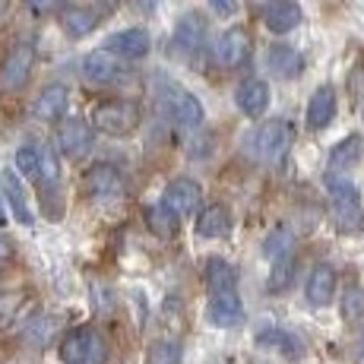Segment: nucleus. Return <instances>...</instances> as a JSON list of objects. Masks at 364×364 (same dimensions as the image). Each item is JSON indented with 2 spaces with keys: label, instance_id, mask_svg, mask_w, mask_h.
Segmentation results:
<instances>
[{
  "label": "nucleus",
  "instance_id": "obj_3",
  "mask_svg": "<svg viewBox=\"0 0 364 364\" xmlns=\"http://www.w3.org/2000/svg\"><path fill=\"white\" fill-rule=\"evenodd\" d=\"M108 358V342L92 326H76L60 342V361L64 364H105Z\"/></svg>",
  "mask_w": 364,
  "mask_h": 364
},
{
  "label": "nucleus",
  "instance_id": "obj_37",
  "mask_svg": "<svg viewBox=\"0 0 364 364\" xmlns=\"http://www.w3.org/2000/svg\"><path fill=\"white\" fill-rule=\"evenodd\" d=\"M209 6H213L215 13H222V16H232L235 13V0H209Z\"/></svg>",
  "mask_w": 364,
  "mask_h": 364
},
{
  "label": "nucleus",
  "instance_id": "obj_2",
  "mask_svg": "<svg viewBox=\"0 0 364 364\" xmlns=\"http://www.w3.org/2000/svg\"><path fill=\"white\" fill-rule=\"evenodd\" d=\"M139 105L130 99H105L92 108V127L105 136H127L139 127Z\"/></svg>",
  "mask_w": 364,
  "mask_h": 364
},
{
  "label": "nucleus",
  "instance_id": "obj_41",
  "mask_svg": "<svg viewBox=\"0 0 364 364\" xmlns=\"http://www.w3.org/2000/svg\"><path fill=\"white\" fill-rule=\"evenodd\" d=\"M358 352L364 355V333H361V339H358Z\"/></svg>",
  "mask_w": 364,
  "mask_h": 364
},
{
  "label": "nucleus",
  "instance_id": "obj_22",
  "mask_svg": "<svg viewBox=\"0 0 364 364\" xmlns=\"http://www.w3.org/2000/svg\"><path fill=\"white\" fill-rule=\"evenodd\" d=\"M32 307V295L23 289L16 291H0V333L10 330V326H16L19 320L29 314Z\"/></svg>",
  "mask_w": 364,
  "mask_h": 364
},
{
  "label": "nucleus",
  "instance_id": "obj_33",
  "mask_svg": "<svg viewBox=\"0 0 364 364\" xmlns=\"http://www.w3.org/2000/svg\"><path fill=\"white\" fill-rule=\"evenodd\" d=\"M146 364H181V346L171 339H156L146 352Z\"/></svg>",
  "mask_w": 364,
  "mask_h": 364
},
{
  "label": "nucleus",
  "instance_id": "obj_9",
  "mask_svg": "<svg viewBox=\"0 0 364 364\" xmlns=\"http://www.w3.org/2000/svg\"><path fill=\"white\" fill-rule=\"evenodd\" d=\"M247 51H250V38L244 29H228L219 35L213 48V60L219 64L222 70H235L247 60Z\"/></svg>",
  "mask_w": 364,
  "mask_h": 364
},
{
  "label": "nucleus",
  "instance_id": "obj_11",
  "mask_svg": "<svg viewBox=\"0 0 364 364\" xmlns=\"http://www.w3.org/2000/svg\"><path fill=\"white\" fill-rule=\"evenodd\" d=\"M121 73H124L121 60H117L108 48L89 51L86 58H82V76H86L89 82H95V86H108V82L121 80Z\"/></svg>",
  "mask_w": 364,
  "mask_h": 364
},
{
  "label": "nucleus",
  "instance_id": "obj_38",
  "mask_svg": "<svg viewBox=\"0 0 364 364\" xmlns=\"http://www.w3.org/2000/svg\"><path fill=\"white\" fill-rule=\"evenodd\" d=\"M10 257H13V247H10V241H6V237L0 235V263H4V260H10Z\"/></svg>",
  "mask_w": 364,
  "mask_h": 364
},
{
  "label": "nucleus",
  "instance_id": "obj_4",
  "mask_svg": "<svg viewBox=\"0 0 364 364\" xmlns=\"http://www.w3.org/2000/svg\"><path fill=\"white\" fill-rule=\"evenodd\" d=\"M156 86H159V102L165 105V111L174 117V121L184 124V127H200L206 111H203L197 95L187 92V89L178 86L174 80H165V76H159Z\"/></svg>",
  "mask_w": 364,
  "mask_h": 364
},
{
  "label": "nucleus",
  "instance_id": "obj_8",
  "mask_svg": "<svg viewBox=\"0 0 364 364\" xmlns=\"http://www.w3.org/2000/svg\"><path fill=\"white\" fill-rule=\"evenodd\" d=\"M200 200H203V187L193 178H174V181H168V187L162 191V206L171 209L178 219L193 213V206Z\"/></svg>",
  "mask_w": 364,
  "mask_h": 364
},
{
  "label": "nucleus",
  "instance_id": "obj_17",
  "mask_svg": "<svg viewBox=\"0 0 364 364\" xmlns=\"http://www.w3.org/2000/svg\"><path fill=\"white\" fill-rule=\"evenodd\" d=\"M0 187H4V197H6V203H10V209H13V215H16L19 225H26V228L35 225V215L29 209V200H26V187H23V181H19V174L4 171L0 174Z\"/></svg>",
  "mask_w": 364,
  "mask_h": 364
},
{
  "label": "nucleus",
  "instance_id": "obj_5",
  "mask_svg": "<svg viewBox=\"0 0 364 364\" xmlns=\"http://www.w3.org/2000/svg\"><path fill=\"white\" fill-rule=\"evenodd\" d=\"M291 146V127L282 121V117H272V121H263L257 127L254 139H250V152L260 159L263 165H272L289 152Z\"/></svg>",
  "mask_w": 364,
  "mask_h": 364
},
{
  "label": "nucleus",
  "instance_id": "obj_12",
  "mask_svg": "<svg viewBox=\"0 0 364 364\" xmlns=\"http://www.w3.org/2000/svg\"><path fill=\"white\" fill-rule=\"evenodd\" d=\"M67 105H70V89L64 82H51L38 92V99L32 102V114L38 121H60L67 114Z\"/></svg>",
  "mask_w": 364,
  "mask_h": 364
},
{
  "label": "nucleus",
  "instance_id": "obj_6",
  "mask_svg": "<svg viewBox=\"0 0 364 364\" xmlns=\"http://www.w3.org/2000/svg\"><path fill=\"white\" fill-rule=\"evenodd\" d=\"M35 67L32 45H13L0 60V92H23Z\"/></svg>",
  "mask_w": 364,
  "mask_h": 364
},
{
  "label": "nucleus",
  "instance_id": "obj_29",
  "mask_svg": "<svg viewBox=\"0 0 364 364\" xmlns=\"http://www.w3.org/2000/svg\"><path fill=\"white\" fill-rule=\"evenodd\" d=\"M60 181L58 152L51 146H38V187H54Z\"/></svg>",
  "mask_w": 364,
  "mask_h": 364
},
{
  "label": "nucleus",
  "instance_id": "obj_21",
  "mask_svg": "<svg viewBox=\"0 0 364 364\" xmlns=\"http://www.w3.org/2000/svg\"><path fill=\"white\" fill-rule=\"evenodd\" d=\"M333 117H336V92L333 86H320L307 102V127L323 130L333 124Z\"/></svg>",
  "mask_w": 364,
  "mask_h": 364
},
{
  "label": "nucleus",
  "instance_id": "obj_19",
  "mask_svg": "<svg viewBox=\"0 0 364 364\" xmlns=\"http://www.w3.org/2000/svg\"><path fill=\"white\" fill-rule=\"evenodd\" d=\"M235 102L247 117H260L269 108V86L263 80H244L235 92Z\"/></svg>",
  "mask_w": 364,
  "mask_h": 364
},
{
  "label": "nucleus",
  "instance_id": "obj_31",
  "mask_svg": "<svg viewBox=\"0 0 364 364\" xmlns=\"http://www.w3.org/2000/svg\"><path fill=\"white\" fill-rule=\"evenodd\" d=\"M342 320L346 323H358V320H364V289L361 285H348L346 295H342Z\"/></svg>",
  "mask_w": 364,
  "mask_h": 364
},
{
  "label": "nucleus",
  "instance_id": "obj_40",
  "mask_svg": "<svg viewBox=\"0 0 364 364\" xmlns=\"http://www.w3.org/2000/svg\"><path fill=\"white\" fill-rule=\"evenodd\" d=\"M6 10H10V0H0V19H4Z\"/></svg>",
  "mask_w": 364,
  "mask_h": 364
},
{
  "label": "nucleus",
  "instance_id": "obj_16",
  "mask_svg": "<svg viewBox=\"0 0 364 364\" xmlns=\"http://www.w3.org/2000/svg\"><path fill=\"white\" fill-rule=\"evenodd\" d=\"M174 45L187 54H197L206 45V19L203 13H184L174 26Z\"/></svg>",
  "mask_w": 364,
  "mask_h": 364
},
{
  "label": "nucleus",
  "instance_id": "obj_25",
  "mask_svg": "<svg viewBox=\"0 0 364 364\" xmlns=\"http://www.w3.org/2000/svg\"><path fill=\"white\" fill-rule=\"evenodd\" d=\"M60 26H64V32L70 38H86L99 26V16L89 6H64L60 10Z\"/></svg>",
  "mask_w": 364,
  "mask_h": 364
},
{
  "label": "nucleus",
  "instance_id": "obj_28",
  "mask_svg": "<svg viewBox=\"0 0 364 364\" xmlns=\"http://www.w3.org/2000/svg\"><path fill=\"white\" fill-rule=\"evenodd\" d=\"M54 336H58V317H32L23 330L26 346H32V348H45Z\"/></svg>",
  "mask_w": 364,
  "mask_h": 364
},
{
  "label": "nucleus",
  "instance_id": "obj_27",
  "mask_svg": "<svg viewBox=\"0 0 364 364\" xmlns=\"http://www.w3.org/2000/svg\"><path fill=\"white\" fill-rule=\"evenodd\" d=\"M206 289H209V295H215V291H235L237 289L235 266L225 263L222 257H213L206 263Z\"/></svg>",
  "mask_w": 364,
  "mask_h": 364
},
{
  "label": "nucleus",
  "instance_id": "obj_26",
  "mask_svg": "<svg viewBox=\"0 0 364 364\" xmlns=\"http://www.w3.org/2000/svg\"><path fill=\"white\" fill-rule=\"evenodd\" d=\"M257 342H260V346H269V348H279L285 358H301V355H304V342H301L295 333L279 330V326L263 330L260 336H257Z\"/></svg>",
  "mask_w": 364,
  "mask_h": 364
},
{
  "label": "nucleus",
  "instance_id": "obj_7",
  "mask_svg": "<svg viewBox=\"0 0 364 364\" xmlns=\"http://www.w3.org/2000/svg\"><path fill=\"white\" fill-rule=\"evenodd\" d=\"M124 187L127 184H124V174L117 165L99 162L82 174V191H86L92 200H114L124 193Z\"/></svg>",
  "mask_w": 364,
  "mask_h": 364
},
{
  "label": "nucleus",
  "instance_id": "obj_14",
  "mask_svg": "<svg viewBox=\"0 0 364 364\" xmlns=\"http://www.w3.org/2000/svg\"><path fill=\"white\" fill-rule=\"evenodd\" d=\"M206 314H209V323H215V326H237L244 317V304H241V298H237V289L209 295Z\"/></svg>",
  "mask_w": 364,
  "mask_h": 364
},
{
  "label": "nucleus",
  "instance_id": "obj_23",
  "mask_svg": "<svg viewBox=\"0 0 364 364\" xmlns=\"http://www.w3.org/2000/svg\"><path fill=\"white\" fill-rule=\"evenodd\" d=\"M232 232V213L222 203H213L197 215V235L200 237H225Z\"/></svg>",
  "mask_w": 364,
  "mask_h": 364
},
{
  "label": "nucleus",
  "instance_id": "obj_24",
  "mask_svg": "<svg viewBox=\"0 0 364 364\" xmlns=\"http://www.w3.org/2000/svg\"><path fill=\"white\" fill-rule=\"evenodd\" d=\"M361 159H364V136H361V133H348L346 139H339V143L333 146L330 168H333V174H336V171H342V168L358 165Z\"/></svg>",
  "mask_w": 364,
  "mask_h": 364
},
{
  "label": "nucleus",
  "instance_id": "obj_10",
  "mask_svg": "<svg viewBox=\"0 0 364 364\" xmlns=\"http://www.w3.org/2000/svg\"><path fill=\"white\" fill-rule=\"evenodd\" d=\"M92 146V127L80 117H67L64 124L58 127V149L64 152L67 159H80L89 152Z\"/></svg>",
  "mask_w": 364,
  "mask_h": 364
},
{
  "label": "nucleus",
  "instance_id": "obj_39",
  "mask_svg": "<svg viewBox=\"0 0 364 364\" xmlns=\"http://www.w3.org/2000/svg\"><path fill=\"white\" fill-rule=\"evenodd\" d=\"M276 0H250V6H257V10H266V6H272Z\"/></svg>",
  "mask_w": 364,
  "mask_h": 364
},
{
  "label": "nucleus",
  "instance_id": "obj_36",
  "mask_svg": "<svg viewBox=\"0 0 364 364\" xmlns=\"http://www.w3.org/2000/svg\"><path fill=\"white\" fill-rule=\"evenodd\" d=\"M26 6H29L35 16H48V13L58 6V0H26Z\"/></svg>",
  "mask_w": 364,
  "mask_h": 364
},
{
  "label": "nucleus",
  "instance_id": "obj_30",
  "mask_svg": "<svg viewBox=\"0 0 364 364\" xmlns=\"http://www.w3.org/2000/svg\"><path fill=\"white\" fill-rule=\"evenodd\" d=\"M291 247H295V235H291L285 225H279L276 232H269V237H266L263 254L269 257V260H282V257L291 254Z\"/></svg>",
  "mask_w": 364,
  "mask_h": 364
},
{
  "label": "nucleus",
  "instance_id": "obj_32",
  "mask_svg": "<svg viewBox=\"0 0 364 364\" xmlns=\"http://www.w3.org/2000/svg\"><path fill=\"white\" fill-rule=\"evenodd\" d=\"M146 219H149V228H152V232H156L159 237H171L174 232H178V215H174L171 209H165L162 203H159V206H149Z\"/></svg>",
  "mask_w": 364,
  "mask_h": 364
},
{
  "label": "nucleus",
  "instance_id": "obj_34",
  "mask_svg": "<svg viewBox=\"0 0 364 364\" xmlns=\"http://www.w3.org/2000/svg\"><path fill=\"white\" fill-rule=\"evenodd\" d=\"M295 276V257H282V260H272V272H269V291H285Z\"/></svg>",
  "mask_w": 364,
  "mask_h": 364
},
{
  "label": "nucleus",
  "instance_id": "obj_13",
  "mask_svg": "<svg viewBox=\"0 0 364 364\" xmlns=\"http://www.w3.org/2000/svg\"><path fill=\"white\" fill-rule=\"evenodd\" d=\"M266 67H269L272 76H279V80H295V76L304 73V58H301V51H295L291 45H269L266 48Z\"/></svg>",
  "mask_w": 364,
  "mask_h": 364
},
{
  "label": "nucleus",
  "instance_id": "obj_18",
  "mask_svg": "<svg viewBox=\"0 0 364 364\" xmlns=\"http://www.w3.org/2000/svg\"><path fill=\"white\" fill-rule=\"evenodd\" d=\"M304 295L314 307H326L336 298V269L330 263L314 266L311 279H307V285H304Z\"/></svg>",
  "mask_w": 364,
  "mask_h": 364
},
{
  "label": "nucleus",
  "instance_id": "obj_1",
  "mask_svg": "<svg viewBox=\"0 0 364 364\" xmlns=\"http://www.w3.org/2000/svg\"><path fill=\"white\" fill-rule=\"evenodd\" d=\"M326 191H330V209H333V222L339 232H358L364 225V209L358 200V187L342 174H326Z\"/></svg>",
  "mask_w": 364,
  "mask_h": 364
},
{
  "label": "nucleus",
  "instance_id": "obj_20",
  "mask_svg": "<svg viewBox=\"0 0 364 364\" xmlns=\"http://www.w3.org/2000/svg\"><path fill=\"white\" fill-rule=\"evenodd\" d=\"M263 23L272 35H285L301 23V6L295 4V0H276L272 6L263 10Z\"/></svg>",
  "mask_w": 364,
  "mask_h": 364
},
{
  "label": "nucleus",
  "instance_id": "obj_35",
  "mask_svg": "<svg viewBox=\"0 0 364 364\" xmlns=\"http://www.w3.org/2000/svg\"><path fill=\"white\" fill-rule=\"evenodd\" d=\"M16 168L38 184V146H19L16 149Z\"/></svg>",
  "mask_w": 364,
  "mask_h": 364
},
{
  "label": "nucleus",
  "instance_id": "obj_15",
  "mask_svg": "<svg viewBox=\"0 0 364 364\" xmlns=\"http://www.w3.org/2000/svg\"><path fill=\"white\" fill-rule=\"evenodd\" d=\"M108 51L114 58H127V60H139L149 54V32L146 29H124V32H114L108 41Z\"/></svg>",
  "mask_w": 364,
  "mask_h": 364
}]
</instances>
